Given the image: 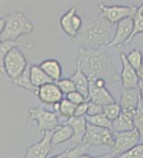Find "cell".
I'll use <instances>...</instances> for the list:
<instances>
[{
  "mask_svg": "<svg viewBox=\"0 0 143 158\" xmlns=\"http://www.w3.org/2000/svg\"><path fill=\"white\" fill-rule=\"evenodd\" d=\"M106 48L107 46L97 49L79 47L75 65L79 67L89 79L101 77L105 79L107 83H118L120 76Z\"/></svg>",
  "mask_w": 143,
  "mask_h": 158,
  "instance_id": "cell-1",
  "label": "cell"
},
{
  "mask_svg": "<svg viewBox=\"0 0 143 158\" xmlns=\"http://www.w3.org/2000/svg\"><path fill=\"white\" fill-rule=\"evenodd\" d=\"M113 26L100 15L87 18L84 21L78 34L72 38V41L87 49L107 46L114 36Z\"/></svg>",
  "mask_w": 143,
  "mask_h": 158,
  "instance_id": "cell-2",
  "label": "cell"
},
{
  "mask_svg": "<svg viewBox=\"0 0 143 158\" xmlns=\"http://www.w3.org/2000/svg\"><path fill=\"white\" fill-rule=\"evenodd\" d=\"M34 24L22 11H13L0 19V40L17 41L22 36L31 34Z\"/></svg>",
  "mask_w": 143,
  "mask_h": 158,
  "instance_id": "cell-3",
  "label": "cell"
},
{
  "mask_svg": "<svg viewBox=\"0 0 143 158\" xmlns=\"http://www.w3.org/2000/svg\"><path fill=\"white\" fill-rule=\"evenodd\" d=\"M29 65L24 53L19 47H15L8 52L3 62L0 63L1 74H6L9 81L15 80L26 71Z\"/></svg>",
  "mask_w": 143,
  "mask_h": 158,
  "instance_id": "cell-4",
  "label": "cell"
},
{
  "mask_svg": "<svg viewBox=\"0 0 143 158\" xmlns=\"http://www.w3.org/2000/svg\"><path fill=\"white\" fill-rule=\"evenodd\" d=\"M29 122L36 123L38 134L43 136L45 132L53 131L60 125L57 113L46 110L42 107L29 108Z\"/></svg>",
  "mask_w": 143,
  "mask_h": 158,
  "instance_id": "cell-5",
  "label": "cell"
},
{
  "mask_svg": "<svg viewBox=\"0 0 143 158\" xmlns=\"http://www.w3.org/2000/svg\"><path fill=\"white\" fill-rule=\"evenodd\" d=\"M115 142L113 131L107 128L98 127L93 124H87V131L83 143L87 147H108L113 148Z\"/></svg>",
  "mask_w": 143,
  "mask_h": 158,
  "instance_id": "cell-6",
  "label": "cell"
},
{
  "mask_svg": "<svg viewBox=\"0 0 143 158\" xmlns=\"http://www.w3.org/2000/svg\"><path fill=\"white\" fill-rule=\"evenodd\" d=\"M114 146L111 148L110 155L117 158L139 144L141 140V134L138 130L134 129L129 131L114 132Z\"/></svg>",
  "mask_w": 143,
  "mask_h": 158,
  "instance_id": "cell-7",
  "label": "cell"
},
{
  "mask_svg": "<svg viewBox=\"0 0 143 158\" xmlns=\"http://www.w3.org/2000/svg\"><path fill=\"white\" fill-rule=\"evenodd\" d=\"M99 8L100 10V17L105 19L112 25L117 24L119 22H121L125 18H128L130 16H133L138 11V7L133 5L107 6L104 4H100Z\"/></svg>",
  "mask_w": 143,
  "mask_h": 158,
  "instance_id": "cell-8",
  "label": "cell"
},
{
  "mask_svg": "<svg viewBox=\"0 0 143 158\" xmlns=\"http://www.w3.org/2000/svg\"><path fill=\"white\" fill-rule=\"evenodd\" d=\"M59 22L65 35L74 38L78 34L84 21L82 17L77 14V8L71 7L62 15Z\"/></svg>",
  "mask_w": 143,
  "mask_h": 158,
  "instance_id": "cell-9",
  "label": "cell"
},
{
  "mask_svg": "<svg viewBox=\"0 0 143 158\" xmlns=\"http://www.w3.org/2000/svg\"><path fill=\"white\" fill-rule=\"evenodd\" d=\"M133 27V16H130L118 22L115 29L113 39L107 44V47H120L123 44H126L130 36L132 34Z\"/></svg>",
  "mask_w": 143,
  "mask_h": 158,
  "instance_id": "cell-10",
  "label": "cell"
},
{
  "mask_svg": "<svg viewBox=\"0 0 143 158\" xmlns=\"http://www.w3.org/2000/svg\"><path fill=\"white\" fill-rule=\"evenodd\" d=\"M35 94L42 103L52 107L63 100V94L55 83H49L36 88Z\"/></svg>",
  "mask_w": 143,
  "mask_h": 158,
  "instance_id": "cell-11",
  "label": "cell"
},
{
  "mask_svg": "<svg viewBox=\"0 0 143 158\" xmlns=\"http://www.w3.org/2000/svg\"><path fill=\"white\" fill-rule=\"evenodd\" d=\"M120 61L122 64L121 75H120V81H121L122 88L123 89H130V88H136L140 85V80L137 75V70L129 63L126 59V55L124 52H120L119 54Z\"/></svg>",
  "mask_w": 143,
  "mask_h": 158,
  "instance_id": "cell-12",
  "label": "cell"
},
{
  "mask_svg": "<svg viewBox=\"0 0 143 158\" xmlns=\"http://www.w3.org/2000/svg\"><path fill=\"white\" fill-rule=\"evenodd\" d=\"M52 135L53 131L45 132L38 142L29 146L22 158H47L53 147L51 143Z\"/></svg>",
  "mask_w": 143,
  "mask_h": 158,
  "instance_id": "cell-13",
  "label": "cell"
},
{
  "mask_svg": "<svg viewBox=\"0 0 143 158\" xmlns=\"http://www.w3.org/2000/svg\"><path fill=\"white\" fill-rule=\"evenodd\" d=\"M89 81H90V85H89L88 101L99 104L103 107L106 105H108V104H112V103L116 102L112 94L106 87L97 86L93 80H89Z\"/></svg>",
  "mask_w": 143,
  "mask_h": 158,
  "instance_id": "cell-14",
  "label": "cell"
},
{
  "mask_svg": "<svg viewBox=\"0 0 143 158\" xmlns=\"http://www.w3.org/2000/svg\"><path fill=\"white\" fill-rule=\"evenodd\" d=\"M134 113L135 109H122L120 115L112 122V131L114 132H123L135 129Z\"/></svg>",
  "mask_w": 143,
  "mask_h": 158,
  "instance_id": "cell-15",
  "label": "cell"
},
{
  "mask_svg": "<svg viewBox=\"0 0 143 158\" xmlns=\"http://www.w3.org/2000/svg\"><path fill=\"white\" fill-rule=\"evenodd\" d=\"M65 123L69 124L74 131V135L71 139V143L75 146L81 145L83 143V139L87 131L88 123L86 121V116H83V117L73 116L71 118L68 119Z\"/></svg>",
  "mask_w": 143,
  "mask_h": 158,
  "instance_id": "cell-16",
  "label": "cell"
},
{
  "mask_svg": "<svg viewBox=\"0 0 143 158\" xmlns=\"http://www.w3.org/2000/svg\"><path fill=\"white\" fill-rule=\"evenodd\" d=\"M140 100L139 87L123 89L122 88L120 106L122 109H136Z\"/></svg>",
  "mask_w": 143,
  "mask_h": 158,
  "instance_id": "cell-17",
  "label": "cell"
},
{
  "mask_svg": "<svg viewBox=\"0 0 143 158\" xmlns=\"http://www.w3.org/2000/svg\"><path fill=\"white\" fill-rule=\"evenodd\" d=\"M39 67L54 83L61 79L62 68L61 62L56 59H46L39 64Z\"/></svg>",
  "mask_w": 143,
  "mask_h": 158,
  "instance_id": "cell-18",
  "label": "cell"
},
{
  "mask_svg": "<svg viewBox=\"0 0 143 158\" xmlns=\"http://www.w3.org/2000/svg\"><path fill=\"white\" fill-rule=\"evenodd\" d=\"M73 135H74V131L69 124L66 123L60 124L57 128L53 131L52 139H51L52 146H58L69 139L71 140Z\"/></svg>",
  "mask_w": 143,
  "mask_h": 158,
  "instance_id": "cell-19",
  "label": "cell"
},
{
  "mask_svg": "<svg viewBox=\"0 0 143 158\" xmlns=\"http://www.w3.org/2000/svg\"><path fill=\"white\" fill-rule=\"evenodd\" d=\"M69 78L74 82L77 91L82 94L88 101L89 97V85H90V81L89 78L84 74V72L80 69V68L76 66V69L74 73L70 76Z\"/></svg>",
  "mask_w": 143,
  "mask_h": 158,
  "instance_id": "cell-20",
  "label": "cell"
},
{
  "mask_svg": "<svg viewBox=\"0 0 143 158\" xmlns=\"http://www.w3.org/2000/svg\"><path fill=\"white\" fill-rule=\"evenodd\" d=\"M29 76L31 84L35 88H38L49 83H54L44 72L43 69L39 67V65L29 64Z\"/></svg>",
  "mask_w": 143,
  "mask_h": 158,
  "instance_id": "cell-21",
  "label": "cell"
},
{
  "mask_svg": "<svg viewBox=\"0 0 143 158\" xmlns=\"http://www.w3.org/2000/svg\"><path fill=\"white\" fill-rule=\"evenodd\" d=\"M10 83L15 85L16 86L20 87L23 90H26V91H29V92H33V93H36V88L32 85L31 84V81H30V76H29V65L28 67V69H26V71L22 74L21 77H19L17 79L15 80H12V81H9Z\"/></svg>",
  "mask_w": 143,
  "mask_h": 158,
  "instance_id": "cell-22",
  "label": "cell"
},
{
  "mask_svg": "<svg viewBox=\"0 0 143 158\" xmlns=\"http://www.w3.org/2000/svg\"><path fill=\"white\" fill-rule=\"evenodd\" d=\"M86 118L87 123L90 124H93L98 127L112 130V121L109 120L107 117V115H104L103 113L96 115H86Z\"/></svg>",
  "mask_w": 143,
  "mask_h": 158,
  "instance_id": "cell-23",
  "label": "cell"
},
{
  "mask_svg": "<svg viewBox=\"0 0 143 158\" xmlns=\"http://www.w3.org/2000/svg\"><path fill=\"white\" fill-rule=\"evenodd\" d=\"M19 46H25L27 48H30L32 46L31 44L22 43L18 41H6V42H1L0 43V63L3 62L4 58L12 49Z\"/></svg>",
  "mask_w": 143,
  "mask_h": 158,
  "instance_id": "cell-24",
  "label": "cell"
},
{
  "mask_svg": "<svg viewBox=\"0 0 143 158\" xmlns=\"http://www.w3.org/2000/svg\"><path fill=\"white\" fill-rule=\"evenodd\" d=\"M133 23H134V27H133L132 34L130 36L126 44L131 42L136 35L143 33V3L138 7V11L136 12L135 15H133Z\"/></svg>",
  "mask_w": 143,
  "mask_h": 158,
  "instance_id": "cell-25",
  "label": "cell"
},
{
  "mask_svg": "<svg viewBox=\"0 0 143 158\" xmlns=\"http://www.w3.org/2000/svg\"><path fill=\"white\" fill-rule=\"evenodd\" d=\"M77 105L72 103L71 101H69L67 98L63 99L60 102V108H59V114L62 117L66 118L67 120L71 118L75 115Z\"/></svg>",
  "mask_w": 143,
  "mask_h": 158,
  "instance_id": "cell-26",
  "label": "cell"
},
{
  "mask_svg": "<svg viewBox=\"0 0 143 158\" xmlns=\"http://www.w3.org/2000/svg\"><path fill=\"white\" fill-rule=\"evenodd\" d=\"M133 122L135 129L138 130L141 134V141L143 143V103L141 100V97L139 100L138 106L135 109Z\"/></svg>",
  "mask_w": 143,
  "mask_h": 158,
  "instance_id": "cell-27",
  "label": "cell"
},
{
  "mask_svg": "<svg viewBox=\"0 0 143 158\" xmlns=\"http://www.w3.org/2000/svg\"><path fill=\"white\" fill-rule=\"evenodd\" d=\"M126 55L129 63L132 65L136 70H138L143 65V54L140 49H133L130 51Z\"/></svg>",
  "mask_w": 143,
  "mask_h": 158,
  "instance_id": "cell-28",
  "label": "cell"
},
{
  "mask_svg": "<svg viewBox=\"0 0 143 158\" xmlns=\"http://www.w3.org/2000/svg\"><path fill=\"white\" fill-rule=\"evenodd\" d=\"M88 149L89 147L84 144L74 146L71 148L63 151V158H78L82 155L86 154Z\"/></svg>",
  "mask_w": 143,
  "mask_h": 158,
  "instance_id": "cell-29",
  "label": "cell"
},
{
  "mask_svg": "<svg viewBox=\"0 0 143 158\" xmlns=\"http://www.w3.org/2000/svg\"><path fill=\"white\" fill-rule=\"evenodd\" d=\"M122 112V108L120 104H118L117 102L112 103V104H108L103 107V114L107 115V117L111 120L112 122L115 119L117 118V116L120 115Z\"/></svg>",
  "mask_w": 143,
  "mask_h": 158,
  "instance_id": "cell-30",
  "label": "cell"
},
{
  "mask_svg": "<svg viewBox=\"0 0 143 158\" xmlns=\"http://www.w3.org/2000/svg\"><path fill=\"white\" fill-rule=\"evenodd\" d=\"M58 85V87L61 89V93L63 94L68 95L70 93H73L75 91H77L76 85L74 84V82L70 78H61L55 83Z\"/></svg>",
  "mask_w": 143,
  "mask_h": 158,
  "instance_id": "cell-31",
  "label": "cell"
},
{
  "mask_svg": "<svg viewBox=\"0 0 143 158\" xmlns=\"http://www.w3.org/2000/svg\"><path fill=\"white\" fill-rule=\"evenodd\" d=\"M117 158H143V143L136 145Z\"/></svg>",
  "mask_w": 143,
  "mask_h": 158,
  "instance_id": "cell-32",
  "label": "cell"
},
{
  "mask_svg": "<svg viewBox=\"0 0 143 158\" xmlns=\"http://www.w3.org/2000/svg\"><path fill=\"white\" fill-rule=\"evenodd\" d=\"M66 98L69 101H71L72 103H74L75 105H77V106L79 105V104H81V103H83V102L88 101L86 97L82 94H80L79 92H78V91H75L73 93H70L68 95H66Z\"/></svg>",
  "mask_w": 143,
  "mask_h": 158,
  "instance_id": "cell-33",
  "label": "cell"
},
{
  "mask_svg": "<svg viewBox=\"0 0 143 158\" xmlns=\"http://www.w3.org/2000/svg\"><path fill=\"white\" fill-rule=\"evenodd\" d=\"M88 102H89V107H88L87 115H96L103 113V106L93 103L91 101H88Z\"/></svg>",
  "mask_w": 143,
  "mask_h": 158,
  "instance_id": "cell-34",
  "label": "cell"
},
{
  "mask_svg": "<svg viewBox=\"0 0 143 158\" xmlns=\"http://www.w3.org/2000/svg\"><path fill=\"white\" fill-rule=\"evenodd\" d=\"M88 107H89V102L88 101L83 102V103L78 105L77 108H76V111H75L74 116H76V117L86 116L87 115V112H88Z\"/></svg>",
  "mask_w": 143,
  "mask_h": 158,
  "instance_id": "cell-35",
  "label": "cell"
},
{
  "mask_svg": "<svg viewBox=\"0 0 143 158\" xmlns=\"http://www.w3.org/2000/svg\"><path fill=\"white\" fill-rule=\"evenodd\" d=\"M137 75H138L139 80H140V83L143 84V65L137 70Z\"/></svg>",
  "mask_w": 143,
  "mask_h": 158,
  "instance_id": "cell-36",
  "label": "cell"
},
{
  "mask_svg": "<svg viewBox=\"0 0 143 158\" xmlns=\"http://www.w3.org/2000/svg\"><path fill=\"white\" fill-rule=\"evenodd\" d=\"M139 89H140V97H141V101H142L143 103V84H141V83H140Z\"/></svg>",
  "mask_w": 143,
  "mask_h": 158,
  "instance_id": "cell-37",
  "label": "cell"
},
{
  "mask_svg": "<svg viewBox=\"0 0 143 158\" xmlns=\"http://www.w3.org/2000/svg\"><path fill=\"white\" fill-rule=\"evenodd\" d=\"M94 158H116L114 156H112L111 155H102V156H96Z\"/></svg>",
  "mask_w": 143,
  "mask_h": 158,
  "instance_id": "cell-38",
  "label": "cell"
},
{
  "mask_svg": "<svg viewBox=\"0 0 143 158\" xmlns=\"http://www.w3.org/2000/svg\"><path fill=\"white\" fill-rule=\"evenodd\" d=\"M78 158H94L92 156H90V155H88V154H84V155H82L81 156H79Z\"/></svg>",
  "mask_w": 143,
  "mask_h": 158,
  "instance_id": "cell-39",
  "label": "cell"
},
{
  "mask_svg": "<svg viewBox=\"0 0 143 158\" xmlns=\"http://www.w3.org/2000/svg\"><path fill=\"white\" fill-rule=\"evenodd\" d=\"M51 158H63V152H62V153H61V154H59V155L53 156H52Z\"/></svg>",
  "mask_w": 143,
  "mask_h": 158,
  "instance_id": "cell-40",
  "label": "cell"
}]
</instances>
